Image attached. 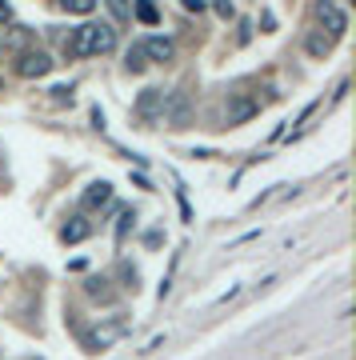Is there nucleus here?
I'll list each match as a JSON object with an SVG mask.
<instances>
[{
	"mask_svg": "<svg viewBox=\"0 0 356 360\" xmlns=\"http://www.w3.org/2000/svg\"><path fill=\"white\" fill-rule=\"evenodd\" d=\"M61 44L68 56H108V52H116V28L113 25H80Z\"/></svg>",
	"mask_w": 356,
	"mask_h": 360,
	"instance_id": "nucleus-1",
	"label": "nucleus"
},
{
	"mask_svg": "<svg viewBox=\"0 0 356 360\" xmlns=\"http://www.w3.org/2000/svg\"><path fill=\"white\" fill-rule=\"evenodd\" d=\"M312 13H317V20H320V32L336 44V40L344 37V28H348V16H344V8L336 4V0H317L312 4Z\"/></svg>",
	"mask_w": 356,
	"mask_h": 360,
	"instance_id": "nucleus-2",
	"label": "nucleus"
},
{
	"mask_svg": "<svg viewBox=\"0 0 356 360\" xmlns=\"http://www.w3.org/2000/svg\"><path fill=\"white\" fill-rule=\"evenodd\" d=\"M160 120H165L168 129H184V124L192 120V96H189V92H165Z\"/></svg>",
	"mask_w": 356,
	"mask_h": 360,
	"instance_id": "nucleus-3",
	"label": "nucleus"
},
{
	"mask_svg": "<svg viewBox=\"0 0 356 360\" xmlns=\"http://www.w3.org/2000/svg\"><path fill=\"white\" fill-rule=\"evenodd\" d=\"M52 65H56V60H52L49 52H40V49L32 52V49H28V52H20L16 72H20L25 80H40V77H49V72H52Z\"/></svg>",
	"mask_w": 356,
	"mask_h": 360,
	"instance_id": "nucleus-4",
	"label": "nucleus"
},
{
	"mask_svg": "<svg viewBox=\"0 0 356 360\" xmlns=\"http://www.w3.org/2000/svg\"><path fill=\"white\" fill-rule=\"evenodd\" d=\"M136 49H140V56H144V65H148V60H156V65H168V60L177 56V44H172L168 37H144Z\"/></svg>",
	"mask_w": 356,
	"mask_h": 360,
	"instance_id": "nucleus-5",
	"label": "nucleus"
},
{
	"mask_svg": "<svg viewBox=\"0 0 356 360\" xmlns=\"http://www.w3.org/2000/svg\"><path fill=\"white\" fill-rule=\"evenodd\" d=\"M256 112H260V101L256 96H248V92H232L229 96V124H244Z\"/></svg>",
	"mask_w": 356,
	"mask_h": 360,
	"instance_id": "nucleus-6",
	"label": "nucleus"
},
{
	"mask_svg": "<svg viewBox=\"0 0 356 360\" xmlns=\"http://www.w3.org/2000/svg\"><path fill=\"white\" fill-rule=\"evenodd\" d=\"M125 333H128V321H125V316H113V321L96 324V333L89 336V345L92 348H108V345H116Z\"/></svg>",
	"mask_w": 356,
	"mask_h": 360,
	"instance_id": "nucleus-7",
	"label": "nucleus"
},
{
	"mask_svg": "<svg viewBox=\"0 0 356 360\" xmlns=\"http://www.w3.org/2000/svg\"><path fill=\"white\" fill-rule=\"evenodd\" d=\"M160 108H165V92L160 89H144L136 101V116L140 120H160Z\"/></svg>",
	"mask_w": 356,
	"mask_h": 360,
	"instance_id": "nucleus-8",
	"label": "nucleus"
},
{
	"mask_svg": "<svg viewBox=\"0 0 356 360\" xmlns=\"http://www.w3.org/2000/svg\"><path fill=\"white\" fill-rule=\"evenodd\" d=\"M108 200H113V184H108V180L89 184V188H84V196H80V205H84V208H101V205H108Z\"/></svg>",
	"mask_w": 356,
	"mask_h": 360,
	"instance_id": "nucleus-9",
	"label": "nucleus"
},
{
	"mask_svg": "<svg viewBox=\"0 0 356 360\" xmlns=\"http://www.w3.org/2000/svg\"><path fill=\"white\" fill-rule=\"evenodd\" d=\"M89 232H92L89 220H84V217H72V220L61 229V240H64V245H80V240H89Z\"/></svg>",
	"mask_w": 356,
	"mask_h": 360,
	"instance_id": "nucleus-10",
	"label": "nucleus"
},
{
	"mask_svg": "<svg viewBox=\"0 0 356 360\" xmlns=\"http://www.w3.org/2000/svg\"><path fill=\"white\" fill-rule=\"evenodd\" d=\"M132 16H136L140 25H160V8H156L153 0H132Z\"/></svg>",
	"mask_w": 356,
	"mask_h": 360,
	"instance_id": "nucleus-11",
	"label": "nucleus"
},
{
	"mask_svg": "<svg viewBox=\"0 0 356 360\" xmlns=\"http://www.w3.org/2000/svg\"><path fill=\"white\" fill-rule=\"evenodd\" d=\"M329 52H332V40L324 37V32H312V37H308V56L320 60V56H329Z\"/></svg>",
	"mask_w": 356,
	"mask_h": 360,
	"instance_id": "nucleus-12",
	"label": "nucleus"
},
{
	"mask_svg": "<svg viewBox=\"0 0 356 360\" xmlns=\"http://www.w3.org/2000/svg\"><path fill=\"white\" fill-rule=\"evenodd\" d=\"M61 8L72 13V16H89L92 8H96V0H61Z\"/></svg>",
	"mask_w": 356,
	"mask_h": 360,
	"instance_id": "nucleus-13",
	"label": "nucleus"
},
{
	"mask_svg": "<svg viewBox=\"0 0 356 360\" xmlns=\"http://www.w3.org/2000/svg\"><path fill=\"white\" fill-rule=\"evenodd\" d=\"M104 284H108V281H101V276H92V281L84 284V292H89V296H101V300H113V292H108Z\"/></svg>",
	"mask_w": 356,
	"mask_h": 360,
	"instance_id": "nucleus-14",
	"label": "nucleus"
},
{
	"mask_svg": "<svg viewBox=\"0 0 356 360\" xmlns=\"http://www.w3.org/2000/svg\"><path fill=\"white\" fill-rule=\"evenodd\" d=\"M108 8H113L116 20H128V16H132V4H128V0H108Z\"/></svg>",
	"mask_w": 356,
	"mask_h": 360,
	"instance_id": "nucleus-15",
	"label": "nucleus"
},
{
	"mask_svg": "<svg viewBox=\"0 0 356 360\" xmlns=\"http://www.w3.org/2000/svg\"><path fill=\"white\" fill-rule=\"evenodd\" d=\"M128 68H132V72H140V68H144V56H140V49L128 52Z\"/></svg>",
	"mask_w": 356,
	"mask_h": 360,
	"instance_id": "nucleus-16",
	"label": "nucleus"
},
{
	"mask_svg": "<svg viewBox=\"0 0 356 360\" xmlns=\"http://www.w3.org/2000/svg\"><path fill=\"white\" fill-rule=\"evenodd\" d=\"M4 20H13V4H8V0H0V25H4Z\"/></svg>",
	"mask_w": 356,
	"mask_h": 360,
	"instance_id": "nucleus-17",
	"label": "nucleus"
},
{
	"mask_svg": "<svg viewBox=\"0 0 356 360\" xmlns=\"http://www.w3.org/2000/svg\"><path fill=\"white\" fill-rule=\"evenodd\" d=\"M184 8H189V13H204L208 4H204V0H184Z\"/></svg>",
	"mask_w": 356,
	"mask_h": 360,
	"instance_id": "nucleus-18",
	"label": "nucleus"
},
{
	"mask_svg": "<svg viewBox=\"0 0 356 360\" xmlns=\"http://www.w3.org/2000/svg\"><path fill=\"white\" fill-rule=\"evenodd\" d=\"M0 92H4V77H0Z\"/></svg>",
	"mask_w": 356,
	"mask_h": 360,
	"instance_id": "nucleus-19",
	"label": "nucleus"
},
{
	"mask_svg": "<svg viewBox=\"0 0 356 360\" xmlns=\"http://www.w3.org/2000/svg\"><path fill=\"white\" fill-rule=\"evenodd\" d=\"M0 52H4V40H0Z\"/></svg>",
	"mask_w": 356,
	"mask_h": 360,
	"instance_id": "nucleus-20",
	"label": "nucleus"
}]
</instances>
